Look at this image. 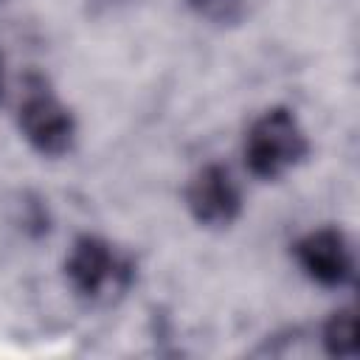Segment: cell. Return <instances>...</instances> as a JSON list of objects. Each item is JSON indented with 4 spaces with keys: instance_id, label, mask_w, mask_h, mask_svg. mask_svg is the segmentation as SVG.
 <instances>
[{
    "instance_id": "1",
    "label": "cell",
    "mask_w": 360,
    "mask_h": 360,
    "mask_svg": "<svg viewBox=\"0 0 360 360\" xmlns=\"http://www.w3.org/2000/svg\"><path fill=\"white\" fill-rule=\"evenodd\" d=\"M309 155V138L290 107H270L245 132V166L259 180H278Z\"/></svg>"
},
{
    "instance_id": "2",
    "label": "cell",
    "mask_w": 360,
    "mask_h": 360,
    "mask_svg": "<svg viewBox=\"0 0 360 360\" xmlns=\"http://www.w3.org/2000/svg\"><path fill=\"white\" fill-rule=\"evenodd\" d=\"M132 276V262L96 233L76 236L65 256V281L73 295L87 304H107L112 295H124Z\"/></svg>"
},
{
    "instance_id": "3",
    "label": "cell",
    "mask_w": 360,
    "mask_h": 360,
    "mask_svg": "<svg viewBox=\"0 0 360 360\" xmlns=\"http://www.w3.org/2000/svg\"><path fill=\"white\" fill-rule=\"evenodd\" d=\"M17 127L42 158H65L76 146V118L42 76H28L22 84Z\"/></svg>"
},
{
    "instance_id": "4",
    "label": "cell",
    "mask_w": 360,
    "mask_h": 360,
    "mask_svg": "<svg viewBox=\"0 0 360 360\" xmlns=\"http://www.w3.org/2000/svg\"><path fill=\"white\" fill-rule=\"evenodd\" d=\"M292 259L301 273L321 287H346L354 281V248L343 228L321 225L292 242Z\"/></svg>"
},
{
    "instance_id": "5",
    "label": "cell",
    "mask_w": 360,
    "mask_h": 360,
    "mask_svg": "<svg viewBox=\"0 0 360 360\" xmlns=\"http://www.w3.org/2000/svg\"><path fill=\"white\" fill-rule=\"evenodd\" d=\"M183 197L191 219L211 231L231 228L242 214V188L222 163L200 166L186 183Z\"/></svg>"
},
{
    "instance_id": "6",
    "label": "cell",
    "mask_w": 360,
    "mask_h": 360,
    "mask_svg": "<svg viewBox=\"0 0 360 360\" xmlns=\"http://www.w3.org/2000/svg\"><path fill=\"white\" fill-rule=\"evenodd\" d=\"M321 343L329 357H354L357 354V315L354 307H340L335 309L323 329H321Z\"/></svg>"
},
{
    "instance_id": "7",
    "label": "cell",
    "mask_w": 360,
    "mask_h": 360,
    "mask_svg": "<svg viewBox=\"0 0 360 360\" xmlns=\"http://www.w3.org/2000/svg\"><path fill=\"white\" fill-rule=\"evenodd\" d=\"M186 3H188L191 11H197L200 17L214 20V22L236 20L239 8H242V0H186Z\"/></svg>"
},
{
    "instance_id": "8",
    "label": "cell",
    "mask_w": 360,
    "mask_h": 360,
    "mask_svg": "<svg viewBox=\"0 0 360 360\" xmlns=\"http://www.w3.org/2000/svg\"><path fill=\"white\" fill-rule=\"evenodd\" d=\"M3 90H6V76H3V53H0V98H3Z\"/></svg>"
}]
</instances>
